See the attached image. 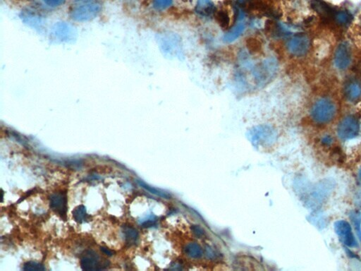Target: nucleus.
<instances>
[{
  "mask_svg": "<svg viewBox=\"0 0 361 271\" xmlns=\"http://www.w3.org/2000/svg\"><path fill=\"white\" fill-rule=\"evenodd\" d=\"M336 106L332 100L322 97L315 102L311 109V116L317 124H324L332 120L336 114Z\"/></svg>",
  "mask_w": 361,
  "mask_h": 271,
  "instance_id": "obj_1",
  "label": "nucleus"
},
{
  "mask_svg": "<svg viewBox=\"0 0 361 271\" xmlns=\"http://www.w3.org/2000/svg\"><path fill=\"white\" fill-rule=\"evenodd\" d=\"M360 132V122L354 116H346L339 124L337 135L342 140H351L356 138Z\"/></svg>",
  "mask_w": 361,
  "mask_h": 271,
  "instance_id": "obj_2",
  "label": "nucleus"
},
{
  "mask_svg": "<svg viewBox=\"0 0 361 271\" xmlns=\"http://www.w3.org/2000/svg\"><path fill=\"white\" fill-rule=\"evenodd\" d=\"M110 266L107 260H102L96 252L88 250L85 252L80 260V266L83 271H102L105 270Z\"/></svg>",
  "mask_w": 361,
  "mask_h": 271,
  "instance_id": "obj_3",
  "label": "nucleus"
},
{
  "mask_svg": "<svg viewBox=\"0 0 361 271\" xmlns=\"http://www.w3.org/2000/svg\"><path fill=\"white\" fill-rule=\"evenodd\" d=\"M79 4L74 7L72 13L74 18L78 20L89 19L98 12V4L93 0H78Z\"/></svg>",
  "mask_w": 361,
  "mask_h": 271,
  "instance_id": "obj_4",
  "label": "nucleus"
},
{
  "mask_svg": "<svg viewBox=\"0 0 361 271\" xmlns=\"http://www.w3.org/2000/svg\"><path fill=\"white\" fill-rule=\"evenodd\" d=\"M336 233L340 238V241L348 247H357L356 238L353 234L351 225L345 220H340L335 224Z\"/></svg>",
  "mask_w": 361,
  "mask_h": 271,
  "instance_id": "obj_5",
  "label": "nucleus"
},
{
  "mask_svg": "<svg viewBox=\"0 0 361 271\" xmlns=\"http://www.w3.org/2000/svg\"><path fill=\"white\" fill-rule=\"evenodd\" d=\"M335 64L340 70H345L349 67L351 62V49L347 42L340 44L336 50Z\"/></svg>",
  "mask_w": 361,
  "mask_h": 271,
  "instance_id": "obj_6",
  "label": "nucleus"
},
{
  "mask_svg": "<svg viewBox=\"0 0 361 271\" xmlns=\"http://www.w3.org/2000/svg\"><path fill=\"white\" fill-rule=\"evenodd\" d=\"M50 208L61 218L67 219V195L66 192H60L53 194L50 196Z\"/></svg>",
  "mask_w": 361,
  "mask_h": 271,
  "instance_id": "obj_7",
  "label": "nucleus"
},
{
  "mask_svg": "<svg viewBox=\"0 0 361 271\" xmlns=\"http://www.w3.org/2000/svg\"><path fill=\"white\" fill-rule=\"evenodd\" d=\"M310 39L305 36H297L288 42V49L293 55L303 56L308 53L310 48Z\"/></svg>",
  "mask_w": 361,
  "mask_h": 271,
  "instance_id": "obj_8",
  "label": "nucleus"
},
{
  "mask_svg": "<svg viewBox=\"0 0 361 271\" xmlns=\"http://www.w3.org/2000/svg\"><path fill=\"white\" fill-rule=\"evenodd\" d=\"M344 95L351 102L356 101L361 96V84L359 81L350 80L344 86Z\"/></svg>",
  "mask_w": 361,
  "mask_h": 271,
  "instance_id": "obj_9",
  "label": "nucleus"
},
{
  "mask_svg": "<svg viewBox=\"0 0 361 271\" xmlns=\"http://www.w3.org/2000/svg\"><path fill=\"white\" fill-rule=\"evenodd\" d=\"M311 7L323 18L329 19L332 16L335 17L332 8L329 7L323 0H313L311 3Z\"/></svg>",
  "mask_w": 361,
  "mask_h": 271,
  "instance_id": "obj_10",
  "label": "nucleus"
},
{
  "mask_svg": "<svg viewBox=\"0 0 361 271\" xmlns=\"http://www.w3.org/2000/svg\"><path fill=\"white\" fill-rule=\"evenodd\" d=\"M195 9L201 15L209 16L214 13L215 7L210 0H198Z\"/></svg>",
  "mask_w": 361,
  "mask_h": 271,
  "instance_id": "obj_11",
  "label": "nucleus"
},
{
  "mask_svg": "<svg viewBox=\"0 0 361 271\" xmlns=\"http://www.w3.org/2000/svg\"><path fill=\"white\" fill-rule=\"evenodd\" d=\"M124 234L127 245L132 246L136 243L138 239V232L136 230L132 227L124 226Z\"/></svg>",
  "mask_w": 361,
  "mask_h": 271,
  "instance_id": "obj_12",
  "label": "nucleus"
},
{
  "mask_svg": "<svg viewBox=\"0 0 361 271\" xmlns=\"http://www.w3.org/2000/svg\"><path fill=\"white\" fill-rule=\"evenodd\" d=\"M72 215L74 220L78 223H84L88 220V215L86 209L83 205L76 207L72 211Z\"/></svg>",
  "mask_w": 361,
  "mask_h": 271,
  "instance_id": "obj_13",
  "label": "nucleus"
},
{
  "mask_svg": "<svg viewBox=\"0 0 361 271\" xmlns=\"http://www.w3.org/2000/svg\"><path fill=\"white\" fill-rule=\"evenodd\" d=\"M335 19L337 23L342 26L349 25L352 21V15L347 11H340L335 14Z\"/></svg>",
  "mask_w": 361,
  "mask_h": 271,
  "instance_id": "obj_14",
  "label": "nucleus"
},
{
  "mask_svg": "<svg viewBox=\"0 0 361 271\" xmlns=\"http://www.w3.org/2000/svg\"><path fill=\"white\" fill-rule=\"evenodd\" d=\"M351 219L354 223L355 230L361 241V215L358 212H353L351 214Z\"/></svg>",
  "mask_w": 361,
  "mask_h": 271,
  "instance_id": "obj_15",
  "label": "nucleus"
},
{
  "mask_svg": "<svg viewBox=\"0 0 361 271\" xmlns=\"http://www.w3.org/2000/svg\"><path fill=\"white\" fill-rule=\"evenodd\" d=\"M137 182H138V184H139V185L141 186V187L144 188L145 190L149 191L150 192L154 194L157 195V196L164 197V198H168V197L169 196L168 194L165 193V192H161V191L157 190V189H154L153 188V187L148 185V184H146L142 180H138L137 181Z\"/></svg>",
  "mask_w": 361,
  "mask_h": 271,
  "instance_id": "obj_16",
  "label": "nucleus"
},
{
  "mask_svg": "<svg viewBox=\"0 0 361 271\" xmlns=\"http://www.w3.org/2000/svg\"><path fill=\"white\" fill-rule=\"evenodd\" d=\"M23 271H45V268L43 265L39 264V263L34 262V261H28L23 265Z\"/></svg>",
  "mask_w": 361,
  "mask_h": 271,
  "instance_id": "obj_17",
  "label": "nucleus"
},
{
  "mask_svg": "<svg viewBox=\"0 0 361 271\" xmlns=\"http://www.w3.org/2000/svg\"><path fill=\"white\" fill-rule=\"evenodd\" d=\"M172 0H154V6L156 9H163L171 5Z\"/></svg>",
  "mask_w": 361,
  "mask_h": 271,
  "instance_id": "obj_18",
  "label": "nucleus"
},
{
  "mask_svg": "<svg viewBox=\"0 0 361 271\" xmlns=\"http://www.w3.org/2000/svg\"><path fill=\"white\" fill-rule=\"evenodd\" d=\"M189 252H190V256H193V257H199L201 256L202 251L201 249L198 247V245H191L189 246Z\"/></svg>",
  "mask_w": 361,
  "mask_h": 271,
  "instance_id": "obj_19",
  "label": "nucleus"
},
{
  "mask_svg": "<svg viewBox=\"0 0 361 271\" xmlns=\"http://www.w3.org/2000/svg\"><path fill=\"white\" fill-rule=\"evenodd\" d=\"M47 5L52 7H59L61 4H64L65 0H43Z\"/></svg>",
  "mask_w": 361,
  "mask_h": 271,
  "instance_id": "obj_20",
  "label": "nucleus"
},
{
  "mask_svg": "<svg viewBox=\"0 0 361 271\" xmlns=\"http://www.w3.org/2000/svg\"><path fill=\"white\" fill-rule=\"evenodd\" d=\"M219 21L222 23V26L228 25V14L225 12H221L218 14Z\"/></svg>",
  "mask_w": 361,
  "mask_h": 271,
  "instance_id": "obj_21",
  "label": "nucleus"
},
{
  "mask_svg": "<svg viewBox=\"0 0 361 271\" xmlns=\"http://www.w3.org/2000/svg\"><path fill=\"white\" fill-rule=\"evenodd\" d=\"M322 144L325 146H329L333 143V138L329 135L324 136L321 140Z\"/></svg>",
  "mask_w": 361,
  "mask_h": 271,
  "instance_id": "obj_22",
  "label": "nucleus"
},
{
  "mask_svg": "<svg viewBox=\"0 0 361 271\" xmlns=\"http://www.w3.org/2000/svg\"><path fill=\"white\" fill-rule=\"evenodd\" d=\"M100 250L101 251L105 253V254H106L109 256H113V253H114V252L111 251V250H108L107 248H105V247H101Z\"/></svg>",
  "mask_w": 361,
  "mask_h": 271,
  "instance_id": "obj_23",
  "label": "nucleus"
},
{
  "mask_svg": "<svg viewBox=\"0 0 361 271\" xmlns=\"http://www.w3.org/2000/svg\"><path fill=\"white\" fill-rule=\"evenodd\" d=\"M359 181H360L361 184V169L360 170V172H359Z\"/></svg>",
  "mask_w": 361,
  "mask_h": 271,
  "instance_id": "obj_24",
  "label": "nucleus"
}]
</instances>
